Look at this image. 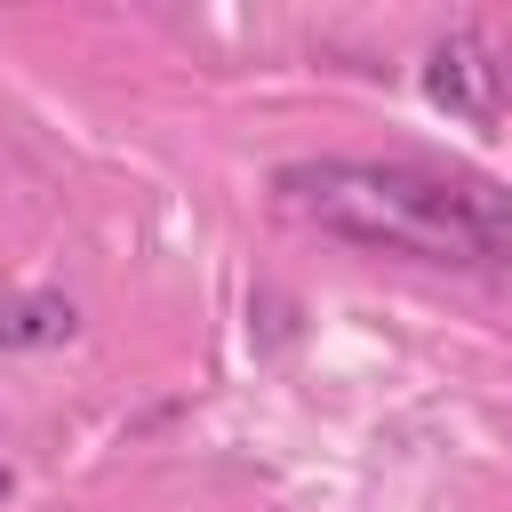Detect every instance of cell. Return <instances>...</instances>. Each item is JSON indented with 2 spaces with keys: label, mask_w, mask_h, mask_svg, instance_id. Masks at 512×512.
<instances>
[{
  "label": "cell",
  "mask_w": 512,
  "mask_h": 512,
  "mask_svg": "<svg viewBox=\"0 0 512 512\" xmlns=\"http://www.w3.org/2000/svg\"><path fill=\"white\" fill-rule=\"evenodd\" d=\"M72 328H80V304H72L64 288H32V296H16V304H8L0 344H8V352H40V344H64Z\"/></svg>",
  "instance_id": "3957f363"
},
{
  "label": "cell",
  "mask_w": 512,
  "mask_h": 512,
  "mask_svg": "<svg viewBox=\"0 0 512 512\" xmlns=\"http://www.w3.org/2000/svg\"><path fill=\"white\" fill-rule=\"evenodd\" d=\"M424 96H432L440 112L472 120V128H496V112H504V64H496V48H488L480 32L432 40V56H424Z\"/></svg>",
  "instance_id": "7a4b0ae2"
},
{
  "label": "cell",
  "mask_w": 512,
  "mask_h": 512,
  "mask_svg": "<svg viewBox=\"0 0 512 512\" xmlns=\"http://www.w3.org/2000/svg\"><path fill=\"white\" fill-rule=\"evenodd\" d=\"M272 184L304 224L352 248L472 264V272L512 264V192L488 176H440L416 160H296Z\"/></svg>",
  "instance_id": "6da1fadb"
}]
</instances>
